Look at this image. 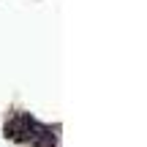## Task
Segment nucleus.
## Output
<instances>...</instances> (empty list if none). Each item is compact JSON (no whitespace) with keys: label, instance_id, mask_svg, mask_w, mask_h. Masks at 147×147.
Wrapping results in <instances>:
<instances>
[{"label":"nucleus","instance_id":"1","mask_svg":"<svg viewBox=\"0 0 147 147\" xmlns=\"http://www.w3.org/2000/svg\"><path fill=\"white\" fill-rule=\"evenodd\" d=\"M41 131L44 128L38 125L30 115H16L14 120L5 125V136H11V139H36Z\"/></svg>","mask_w":147,"mask_h":147},{"label":"nucleus","instance_id":"2","mask_svg":"<svg viewBox=\"0 0 147 147\" xmlns=\"http://www.w3.org/2000/svg\"><path fill=\"white\" fill-rule=\"evenodd\" d=\"M30 147H55V144H52V136L47 131H41L36 139H30Z\"/></svg>","mask_w":147,"mask_h":147}]
</instances>
